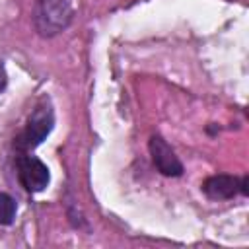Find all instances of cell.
Listing matches in <instances>:
<instances>
[{"label": "cell", "instance_id": "cell-2", "mask_svg": "<svg viewBox=\"0 0 249 249\" xmlns=\"http://www.w3.org/2000/svg\"><path fill=\"white\" fill-rule=\"evenodd\" d=\"M53 123H54V117H53V109L47 105V103H39L33 113L29 115L23 130L16 136L14 140V146L16 150L19 152H29L33 148H37L47 136L49 132L53 130Z\"/></svg>", "mask_w": 249, "mask_h": 249}, {"label": "cell", "instance_id": "cell-8", "mask_svg": "<svg viewBox=\"0 0 249 249\" xmlns=\"http://www.w3.org/2000/svg\"><path fill=\"white\" fill-rule=\"evenodd\" d=\"M239 193H241V195H247V193H249V177H247V175H243V177L239 179Z\"/></svg>", "mask_w": 249, "mask_h": 249}, {"label": "cell", "instance_id": "cell-4", "mask_svg": "<svg viewBox=\"0 0 249 249\" xmlns=\"http://www.w3.org/2000/svg\"><path fill=\"white\" fill-rule=\"evenodd\" d=\"M148 150L152 156V161L156 165V169L165 175V177H179L183 175V163L177 158L175 150L160 136V134H152L148 140Z\"/></svg>", "mask_w": 249, "mask_h": 249}, {"label": "cell", "instance_id": "cell-1", "mask_svg": "<svg viewBox=\"0 0 249 249\" xmlns=\"http://www.w3.org/2000/svg\"><path fill=\"white\" fill-rule=\"evenodd\" d=\"M74 18V10L68 0H35L33 27L41 37H54L64 31Z\"/></svg>", "mask_w": 249, "mask_h": 249}, {"label": "cell", "instance_id": "cell-3", "mask_svg": "<svg viewBox=\"0 0 249 249\" xmlns=\"http://www.w3.org/2000/svg\"><path fill=\"white\" fill-rule=\"evenodd\" d=\"M16 169H18V179H19L21 187L29 193L43 191L51 181L49 167L39 158L29 156L27 152H21V156H18Z\"/></svg>", "mask_w": 249, "mask_h": 249}, {"label": "cell", "instance_id": "cell-6", "mask_svg": "<svg viewBox=\"0 0 249 249\" xmlns=\"http://www.w3.org/2000/svg\"><path fill=\"white\" fill-rule=\"evenodd\" d=\"M14 218H16V200L8 193L0 191V226L12 224Z\"/></svg>", "mask_w": 249, "mask_h": 249}, {"label": "cell", "instance_id": "cell-7", "mask_svg": "<svg viewBox=\"0 0 249 249\" xmlns=\"http://www.w3.org/2000/svg\"><path fill=\"white\" fill-rule=\"evenodd\" d=\"M6 84H8V76H6V68H4V64H2V60H0V93L4 91Z\"/></svg>", "mask_w": 249, "mask_h": 249}, {"label": "cell", "instance_id": "cell-5", "mask_svg": "<svg viewBox=\"0 0 249 249\" xmlns=\"http://www.w3.org/2000/svg\"><path fill=\"white\" fill-rule=\"evenodd\" d=\"M202 193L212 200H228L239 193V177L235 175H212L202 183Z\"/></svg>", "mask_w": 249, "mask_h": 249}]
</instances>
